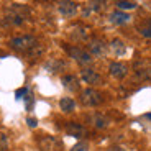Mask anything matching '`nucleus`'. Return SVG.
Here are the masks:
<instances>
[{
	"mask_svg": "<svg viewBox=\"0 0 151 151\" xmlns=\"http://www.w3.org/2000/svg\"><path fill=\"white\" fill-rule=\"evenodd\" d=\"M35 46H38V40L33 35H20L10 40V48L18 53H30Z\"/></svg>",
	"mask_w": 151,
	"mask_h": 151,
	"instance_id": "nucleus-1",
	"label": "nucleus"
},
{
	"mask_svg": "<svg viewBox=\"0 0 151 151\" xmlns=\"http://www.w3.org/2000/svg\"><path fill=\"white\" fill-rule=\"evenodd\" d=\"M81 102H82L86 107H97V105H100V104L104 102V95L99 91L89 87V89H86V91L81 92Z\"/></svg>",
	"mask_w": 151,
	"mask_h": 151,
	"instance_id": "nucleus-2",
	"label": "nucleus"
},
{
	"mask_svg": "<svg viewBox=\"0 0 151 151\" xmlns=\"http://www.w3.org/2000/svg\"><path fill=\"white\" fill-rule=\"evenodd\" d=\"M66 51H68L69 58H72L74 61H77V63L82 64V66H89L92 63V59H94V58L89 54V51L79 48V46H66Z\"/></svg>",
	"mask_w": 151,
	"mask_h": 151,
	"instance_id": "nucleus-3",
	"label": "nucleus"
},
{
	"mask_svg": "<svg viewBox=\"0 0 151 151\" xmlns=\"http://www.w3.org/2000/svg\"><path fill=\"white\" fill-rule=\"evenodd\" d=\"M87 48H89V54H91V56L102 58L107 54L109 45L104 41L102 38H92L91 41H89V45H87Z\"/></svg>",
	"mask_w": 151,
	"mask_h": 151,
	"instance_id": "nucleus-4",
	"label": "nucleus"
},
{
	"mask_svg": "<svg viewBox=\"0 0 151 151\" xmlns=\"http://www.w3.org/2000/svg\"><path fill=\"white\" fill-rule=\"evenodd\" d=\"M133 69H135V74L141 81H151V61H138V63H135Z\"/></svg>",
	"mask_w": 151,
	"mask_h": 151,
	"instance_id": "nucleus-5",
	"label": "nucleus"
},
{
	"mask_svg": "<svg viewBox=\"0 0 151 151\" xmlns=\"http://www.w3.org/2000/svg\"><path fill=\"white\" fill-rule=\"evenodd\" d=\"M38 146L41 151H59L61 150V143L58 138L54 136H41L38 140Z\"/></svg>",
	"mask_w": 151,
	"mask_h": 151,
	"instance_id": "nucleus-6",
	"label": "nucleus"
},
{
	"mask_svg": "<svg viewBox=\"0 0 151 151\" xmlns=\"http://www.w3.org/2000/svg\"><path fill=\"white\" fill-rule=\"evenodd\" d=\"M81 79L86 84H89V86H97V84L102 82L100 74L97 71H94L92 68H82V71H81Z\"/></svg>",
	"mask_w": 151,
	"mask_h": 151,
	"instance_id": "nucleus-7",
	"label": "nucleus"
},
{
	"mask_svg": "<svg viewBox=\"0 0 151 151\" xmlns=\"http://www.w3.org/2000/svg\"><path fill=\"white\" fill-rule=\"evenodd\" d=\"M58 10H59V13L63 17H66V18H72V17L77 15V12H79V7H77V4L76 2H59L58 4Z\"/></svg>",
	"mask_w": 151,
	"mask_h": 151,
	"instance_id": "nucleus-8",
	"label": "nucleus"
},
{
	"mask_svg": "<svg viewBox=\"0 0 151 151\" xmlns=\"http://www.w3.org/2000/svg\"><path fill=\"white\" fill-rule=\"evenodd\" d=\"M87 122L97 130L107 128L109 123H110V120L105 117V115H102V113H91V115H87Z\"/></svg>",
	"mask_w": 151,
	"mask_h": 151,
	"instance_id": "nucleus-9",
	"label": "nucleus"
},
{
	"mask_svg": "<svg viewBox=\"0 0 151 151\" xmlns=\"http://www.w3.org/2000/svg\"><path fill=\"white\" fill-rule=\"evenodd\" d=\"M66 133L71 136H74V138H82V136L87 135V130L84 128L81 123H77V122H68L64 127Z\"/></svg>",
	"mask_w": 151,
	"mask_h": 151,
	"instance_id": "nucleus-10",
	"label": "nucleus"
},
{
	"mask_svg": "<svg viewBox=\"0 0 151 151\" xmlns=\"http://www.w3.org/2000/svg\"><path fill=\"white\" fill-rule=\"evenodd\" d=\"M109 72L115 77V79H123L125 76L128 74V68H127V64H123V63L115 61V63H110Z\"/></svg>",
	"mask_w": 151,
	"mask_h": 151,
	"instance_id": "nucleus-11",
	"label": "nucleus"
},
{
	"mask_svg": "<svg viewBox=\"0 0 151 151\" xmlns=\"http://www.w3.org/2000/svg\"><path fill=\"white\" fill-rule=\"evenodd\" d=\"M23 22H25V17L13 10H10V8H8L7 15L4 17V23L8 25V27H20V25H23Z\"/></svg>",
	"mask_w": 151,
	"mask_h": 151,
	"instance_id": "nucleus-12",
	"label": "nucleus"
},
{
	"mask_svg": "<svg viewBox=\"0 0 151 151\" xmlns=\"http://www.w3.org/2000/svg\"><path fill=\"white\" fill-rule=\"evenodd\" d=\"M61 82H63L64 89H68V91H71V92H76L77 89H79V79H77L76 76H72V74H66V76H63Z\"/></svg>",
	"mask_w": 151,
	"mask_h": 151,
	"instance_id": "nucleus-13",
	"label": "nucleus"
},
{
	"mask_svg": "<svg viewBox=\"0 0 151 151\" xmlns=\"http://www.w3.org/2000/svg\"><path fill=\"white\" fill-rule=\"evenodd\" d=\"M71 36L74 40H77V41H84V40L89 38V28L84 27V25H76L71 30Z\"/></svg>",
	"mask_w": 151,
	"mask_h": 151,
	"instance_id": "nucleus-14",
	"label": "nucleus"
},
{
	"mask_svg": "<svg viewBox=\"0 0 151 151\" xmlns=\"http://www.w3.org/2000/svg\"><path fill=\"white\" fill-rule=\"evenodd\" d=\"M110 22L113 25H125V23L130 22V15L125 13V12H122V10H115L110 13Z\"/></svg>",
	"mask_w": 151,
	"mask_h": 151,
	"instance_id": "nucleus-15",
	"label": "nucleus"
},
{
	"mask_svg": "<svg viewBox=\"0 0 151 151\" xmlns=\"http://www.w3.org/2000/svg\"><path fill=\"white\" fill-rule=\"evenodd\" d=\"M104 7V2H87L86 5H84V17H91V15H95V13H99V12L102 10Z\"/></svg>",
	"mask_w": 151,
	"mask_h": 151,
	"instance_id": "nucleus-16",
	"label": "nucleus"
},
{
	"mask_svg": "<svg viewBox=\"0 0 151 151\" xmlns=\"http://www.w3.org/2000/svg\"><path fill=\"white\" fill-rule=\"evenodd\" d=\"M110 49L113 51V54L115 56H123L125 54V51H127V46H125V43L122 41V40H112L110 41Z\"/></svg>",
	"mask_w": 151,
	"mask_h": 151,
	"instance_id": "nucleus-17",
	"label": "nucleus"
},
{
	"mask_svg": "<svg viewBox=\"0 0 151 151\" xmlns=\"http://www.w3.org/2000/svg\"><path fill=\"white\" fill-rule=\"evenodd\" d=\"M59 107H61V110L64 113H71V112H74L76 110V102H74V99H71V97H63L59 100Z\"/></svg>",
	"mask_w": 151,
	"mask_h": 151,
	"instance_id": "nucleus-18",
	"label": "nucleus"
},
{
	"mask_svg": "<svg viewBox=\"0 0 151 151\" xmlns=\"http://www.w3.org/2000/svg\"><path fill=\"white\" fill-rule=\"evenodd\" d=\"M64 63L59 59H54V61H49L48 64H46V69H48L49 72H58V71H63L64 69Z\"/></svg>",
	"mask_w": 151,
	"mask_h": 151,
	"instance_id": "nucleus-19",
	"label": "nucleus"
},
{
	"mask_svg": "<svg viewBox=\"0 0 151 151\" xmlns=\"http://www.w3.org/2000/svg\"><path fill=\"white\" fill-rule=\"evenodd\" d=\"M117 8L118 10H133V8H136L138 7V4H136V2H117Z\"/></svg>",
	"mask_w": 151,
	"mask_h": 151,
	"instance_id": "nucleus-20",
	"label": "nucleus"
},
{
	"mask_svg": "<svg viewBox=\"0 0 151 151\" xmlns=\"http://www.w3.org/2000/svg\"><path fill=\"white\" fill-rule=\"evenodd\" d=\"M8 150V136L4 132H0V151Z\"/></svg>",
	"mask_w": 151,
	"mask_h": 151,
	"instance_id": "nucleus-21",
	"label": "nucleus"
},
{
	"mask_svg": "<svg viewBox=\"0 0 151 151\" xmlns=\"http://www.w3.org/2000/svg\"><path fill=\"white\" fill-rule=\"evenodd\" d=\"M71 151H89V143L87 141H79L71 148Z\"/></svg>",
	"mask_w": 151,
	"mask_h": 151,
	"instance_id": "nucleus-22",
	"label": "nucleus"
},
{
	"mask_svg": "<svg viewBox=\"0 0 151 151\" xmlns=\"http://www.w3.org/2000/svg\"><path fill=\"white\" fill-rule=\"evenodd\" d=\"M140 33L143 35V36H146V38H151V27H145V28H141Z\"/></svg>",
	"mask_w": 151,
	"mask_h": 151,
	"instance_id": "nucleus-23",
	"label": "nucleus"
},
{
	"mask_svg": "<svg viewBox=\"0 0 151 151\" xmlns=\"http://www.w3.org/2000/svg\"><path fill=\"white\" fill-rule=\"evenodd\" d=\"M27 123H28V127H30V128H35V127L38 125V122H36V118H28Z\"/></svg>",
	"mask_w": 151,
	"mask_h": 151,
	"instance_id": "nucleus-24",
	"label": "nucleus"
},
{
	"mask_svg": "<svg viewBox=\"0 0 151 151\" xmlns=\"http://www.w3.org/2000/svg\"><path fill=\"white\" fill-rule=\"evenodd\" d=\"M27 89H20V91H17V99H22V95L23 94H27Z\"/></svg>",
	"mask_w": 151,
	"mask_h": 151,
	"instance_id": "nucleus-25",
	"label": "nucleus"
},
{
	"mask_svg": "<svg viewBox=\"0 0 151 151\" xmlns=\"http://www.w3.org/2000/svg\"><path fill=\"white\" fill-rule=\"evenodd\" d=\"M107 151H125V150H123V148H120V146H110Z\"/></svg>",
	"mask_w": 151,
	"mask_h": 151,
	"instance_id": "nucleus-26",
	"label": "nucleus"
},
{
	"mask_svg": "<svg viewBox=\"0 0 151 151\" xmlns=\"http://www.w3.org/2000/svg\"><path fill=\"white\" fill-rule=\"evenodd\" d=\"M146 117H148V118H151V113H148V115H146Z\"/></svg>",
	"mask_w": 151,
	"mask_h": 151,
	"instance_id": "nucleus-27",
	"label": "nucleus"
}]
</instances>
